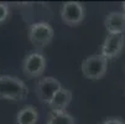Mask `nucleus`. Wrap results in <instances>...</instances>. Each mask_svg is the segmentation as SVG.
Segmentation results:
<instances>
[{"label": "nucleus", "instance_id": "nucleus-11", "mask_svg": "<svg viewBox=\"0 0 125 124\" xmlns=\"http://www.w3.org/2000/svg\"><path fill=\"white\" fill-rule=\"evenodd\" d=\"M46 124H76V122L67 111H51L47 115Z\"/></svg>", "mask_w": 125, "mask_h": 124}, {"label": "nucleus", "instance_id": "nucleus-10", "mask_svg": "<svg viewBox=\"0 0 125 124\" xmlns=\"http://www.w3.org/2000/svg\"><path fill=\"white\" fill-rule=\"evenodd\" d=\"M39 120V112L32 105H26L16 114L15 124H36Z\"/></svg>", "mask_w": 125, "mask_h": 124}, {"label": "nucleus", "instance_id": "nucleus-13", "mask_svg": "<svg viewBox=\"0 0 125 124\" xmlns=\"http://www.w3.org/2000/svg\"><path fill=\"white\" fill-rule=\"evenodd\" d=\"M102 124H125V120L121 119V118L114 117V118H108V119H105Z\"/></svg>", "mask_w": 125, "mask_h": 124}, {"label": "nucleus", "instance_id": "nucleus-7", "mask_svg": "<svg viewBox=\"0 0 125 124\" xmlns=\"http://www.w3.org/2000/svg\"><path fill=\"white\" fill-rule=\"evenodd\" d=\"M61 88H62V84L58 79L53 78V77H42L36 83L35 93H36L37 98L42 103L48 104L51 102V99L53 98V96H55Z\"/></svg>", "mask_w": 125, "mask_h": 124}, {"label": "nucleus", "instance_id": "nucleus-1", "mask_svg": "<svg viewBox=\"0 0 125 124\" xmlns=\"http://www.w3.org/2000/svg\"><path fill=\"white\" fill-rule=\"evenodd\" d=\"M29 88L24 81L17 77L0 76V99L20 102L26 99Z\"/></svg>", "mask_w": 125, "mask_h": 124}, {"label": "nucleus", "instance_id": "nucleus-2", "mask_svg": "<svg viewBox=\"0 0 125 124\" xmlns=\"http://www.w3.org/2000/svg\"><path fill=\"white\" fill-rule=\"evenodd\" d=\"M55 32L48 23H33L29 29V40L36 48H43L51 44Z\"/></svg>", "mask_w": 125, "mask_h": 124}, {"label": "nucleus", "instance_id": "nucleus-14", "mask_svg": "<svg viewBox=\"0 0 125 124\" xmlns=\"http://www.w3.org/2000/svg\"><path fill=\"white\" fill-rule=\"evenodd\" d=\"M123 10H124V11H123V12H124V15H125V1H124V3H123Z\"/></svg>", "mask_w": 125, "mask_h": 124}, {"label": "nucleus", "instance_id": "nucleus-4", "mask_svg": "<svg viewBox=\"0 0 125 124\" xmlns=\"http://www.w3.org/2000/svg\"><path fill=\"white\" fill-rule=\"evenodd\" d=\"M85 16V9L82 3L67 1L61 8V19L68 26L79 25Z\"/></svg>", "mask_w": 125, "mask_h": 124}, {"label": "nucleus", "instance_id": "nucleus-9", "mask_svg": "<svg viewBox=\"0 0 125 124\" xmlns=\"http://www.w3.org/2000/svg\"><path fill=\"white\" fill-rule=\"evenodd\" d=\"M71 101H72V92L67 88H61V90L53 96L48 105L51 107L52 111H66V108L69 105Z\"/></svg>", "mask_w": 125, "mask_h": 124}, {"label": "nucleus", "instance_id": "nucleus-6", "mask_svg": "<svg viewBox=\"0 0 125 124\" xmlns=\"http://www.w3.org/2000/svg\"><path fill=\"white\" fill-rule=\"evenodd\" d=\"M125 45L124 34H108L102 45L100 56L105 60H114L120 56Z\"/></svg>", "mask_w": 125, "mask_h": 124}, {"label": "nucleus", "instance_id": "nucleus-8", "mask_svg": "<svg viewBox=\"0 0 125 124\" xmlns=\"http://www.w3.org/2000/svg\"><path fill=\"white\" fill-rule=\"evenodd\" d=\"M104 27L108 34H124L125 32V15L120 11H112L105 16Z\"/></svg>", "mask_w": 125, "mask_h": 124}, {"label": "nucleus", "instance_id": "nucleus-5", "mask_svg": "<svg viewBox=\"0 0 125 124\" xmlns=\"http://www.w3.org/2000/svg\"><path fill=\"white\" fill-rule=\"evenodd\" d=\"M46 69V58L39 51H33L22 60V72L29 78L40 77Z\"/></svg>", "mask_w": 125, "mask_h": 124}, {"label": "nucleus", "instance_id": "nucleus-12", "mask_svg": "<svg viewBox=\"0 0 125 124\" xmlns=\"http://www.w3.org/2000/svg\"><path fill=\"white\" fill-rule=\"evenodd\" d=\"M9 6L5 3H0V24L4 23L9 16Z\"/></svg>", "mask_w": 125, "mask_h": 124}, {"label": "nucleus", "instance_id": "nucleus-3", "mask_svg": "<svg viewBox=\"0 0 125 124\" xmlns=\"http://www.w3.org/2000/svg\"><path fill=\"white\" fill-rule=\"evenodd\" d=\"M82 73L88 79H100L105 76L108 69V60L100 55L89 56L82 62Z\"/></svg>", "mask_w": 125, "mask_h": 124}]
</instances>
